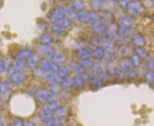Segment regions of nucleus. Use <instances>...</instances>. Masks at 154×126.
<instances>
[{"label": "nucleus", "mask_w": 154, "mask_h": 126, "mask_svg": "<svg viewBox=\"0 0 154 126\" xmlns=\"http://www.w3.org/2000/svg\"><path fill=\"white\" fill-rule=\"evenodd\" d=\"M13 125L14 126H20L21 125V121H19V120H14V123H13Z\"/></svg>", "instance_id": "obj_1"}, {"label": "nucleus", "mask_w": 154, "mask_h": 126, "mask_svg": "<svg viewBox=\"0 0 154 126\" xmlns=\"http://www.w3.org/2000/svg\"><path fill=\"white\" fill-rule=\"evenodd\" d=\"M25 126H33V124H32L31 123H27L25 125Z\"/></svg>", "instance_id": "obj_2"}]
</instances>
